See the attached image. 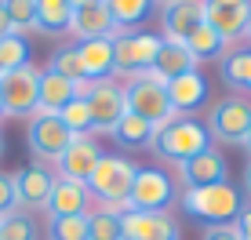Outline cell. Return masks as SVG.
<instances>
[{"label":"cell","mask_w":251,"mask_h":240,"mask_svg":"<svg viewBox=\"0 0 251 240\" xmlns=\"http://www.w3.org/2000/svg\"><path fill=\"white\" fill-rule=\"evenodd\" d=\"M11 211H19V204H15V182L7 171H0V218L11 215Z\"/></svg>","instance_id":"35"},{"label":"cell","mask_w":251,"mask_h":240,"mask_svg":"<svg viewBox=\"0 0 251 240\" xmlns=\"http://www.w3.org/2000/svg\"><path fill=\"white\" fill-rule=\"evenodd\" d=\"M48 70H55L58 76H66V80H73V84H84V70H80V55H76V44L58 48L55 55H51V66H48Z\"/></svg>","instance_id":"31"},{"label":"cell","mask_w":251,"mask_h":240,"mask_svg":"<svg viewBox=\"0 0 251 240\" xmlns=\"http://www.w3.org/2000/svg\"><path fill=\"white\" fill-rule=\"evenodd\" d=\"M124 240H178V222L168 211H120Z\"/></svg>","instance_id":"13"},{"label":"cell","mask_w":251,"mask_h":240,"mask_svg":"<svg viewBox=\"0 0 251 240\" xmlns=\"http://www.w3.org/2000/svg\"><path fill=\"white\" fill-rule=\"evenodd\" d=\"M0 117H4V109H0Z\"/></svg>","instance_id":"42"},{"label":"cell","mask_w":251,"mask_h":240,"mask_svg":"<svg viewBox=\"0 0 251 240\" xmlns=\"http://www.w3.org/2000/svg\"><path fill=\"white\" fill-rule=\"evenodd\" d=\"M124 98H127V113H135L138 120H146L153 131L178 117L175 109H171V102H168V84H164L153 70L131 76V80L124 84Z\"/></svg>","instance_id":"4"},{"label":"cell","mask_w":251,"mask_h":240,"mask_svg":"<svg viewBox=\"0 0 251 240\" xmlns=\"http://www.w3.org/2000/svg\"><path fill=\"white\" fill-rule=\"evenodd\" d=\"M88 240H124V233H120V215L88 211Z\"/></svg>","instance_id":"33"},{"label":"cell","mask_w":251,"mask_h":240,"mask_svg":"<svg viewBox=\"0 0 251 240\" xmlns=\"http://www.w3.org/2000/svg\"><path fill=\"white\" fill-rule=\"evenodd\" d=\"M58 120H62L73 135H91V109H88L84 98H73L62 113H58Z\"/></svg>","instance_id":"34"},{"label":"cell","mask_w":251,"mask_h":240,"mask_svg":"<svg viewBox=\"0 0 251 240\" xmlns=\"http://www.w3.org/2000/svg\"><path fill=\"white\" fill-rule=\"evenodd\" d=\"M15 182V204L19 211H48V200H51V186H55V175L44 168V164H29V168H19L11 175Z\"/></svg>","instance_id":"12"},{"label":"cell","mask_w":251,"mask_h":240,"mask_svg":"<svg viewBox=\"0 0 251 240\" xmlns=\"http://www.w3.org/2000/svg\"><path fill=\"white\" fill-rule=\"evenodd\" d=\"M248 40H251V22H248Z\"/></svg>","instance_id":"41"},{"label":"cell","mask_w":251,"mask_h":240,"mask_svg":"<svg viewBox=\"0 0 251 240\" xmlns=\"http://www.w3.org/2000/svg\"><path fill=\"white\" fill-rule=\"evenodd\" d=\"M178 240H182V237H178Z\"/></svg>","instance_id":"44"},{"label":"cell","mask_w":251,"mask_h":240,"mask_svg":"<svg viewBox=\"0 0 251 240\" xmlns=\"http://www.w3.org/2000/svg\"><path fill=\"white\" fill-rule=\"evenodd\" d=\"M244 149H248V160H251V135H248V142H244Z\"/></svg>","instance_id":"39"},{"label":"cell","mask_w":251,"mask_h":240,"mask_svg":"<svg viewBox=\"0 0 251 240\" xmlns=\"http://www.w3.org/2000/svg\"><path fill=\"white\" fill-rule=\"evenodd\" d=\"M201 22H204V7L193 4V0H178V4L164 7V33H168V40H182L186 44V37Z\"/></svg>","instance_id":"22"},{"label":"cell","mask_w":251,"mask_h":240,"mask_svg":"<svg viewBox=\"0 0 251 240\" xmlns=\"http://www.w3.org/2000/svg\"><path fill=\"white\" fill-rule=\"evenodd\" d=\"M186 48H189V55L197 58V66L201 62H222V58H226V40H222L207 22H201L186 37Z\"/></svg>","instance_id":"23"},{"label":"cell","mask_w":251,"mask_h":240,"mask_svg":"<svg viewBox=\"0 0 251 240\" xmlns=\"http://www.w3.org/2000/svg\"><path fill=\"white\" fill-rule=\"evenodd\" d=\"M102 157H106V153H102V145H99L95 135H73V142L66 145V153L55 160L58 178H69V182H84V186H88L91 171L99 168Z\"/></svg>","instance_id":"11"},{"label":"cell","mask_w":251,"mask_h":240,"mask_svg":"<svg viewBox=\"0 0 251 240\" xmlns=\"http://www.w3.org/2000/svg\"><path fill=\"white\" fill-rule=\"evenodd\" d=\"M168 102H171V109H175L178 117H189L193 109H201L207 102L204 73L193 70V73H182V76H175V80H168Z\"/></svg>","instance_id":"18"},{"label":"cell","mask_w":251,"mask_h":240,"mask_svg":"<svg viewBox=\"0 0 251 240\" xmlns=\"http://www.w3.org/2000/svg\"><path fill=\"white\" fill-rule=\"evenodd\" d=\"M150 139H153V127L146 124V120H138L135 113H124V117H120V124L113 127V142L124 145V149L150 145Z\"/></svg>","instance_id":"25"},{"label":"cell","mask_w":251,"mask_h":240,"mask_svg":"<svg viewBox=\"0 0 251 240\" xmlns=\"http://www.w3.org/2000/svg\"><path fill=\"white\" fill-rule=\"evenodd\" d=\"M171 200H175V178H168L157 168H138L127 211H164Z\"/></svg>","instance_id":"10"},{"label":"cell","mask_w":251,"mask_h":240,"mask_svg":"<svg viewBox=\"0 0 251 240\" xmlns=\"http://www.w3.org/2000/svg\"><path fill=\"white\" fill-rule=\"evenodd\" d=\"M69 33L80 40H109L117 33L113 19H109V4L106 0H73Z\"/></svg>","instance_id":"15"},{"label":"cell","mask_w":251,"mask_h":240,"mask_svg":"<svg viewBox=\"0 0 251 240\" xmlns=\"http://www.w3.org/2000/svg\"><path fill=\"white\" fill-rule=\"evenodd\" d=\"M0 76H4V70H0Z\"/></svg>","instance_id":"43"},{"label":"cell","mask_w":251,"mask_h":240,"mask_svg":"<svg viewBox=\"0 0 251 240\" xmlns=\"http://www.w3.org/2000/svg\"><path fill=\"white\" fill-rule=\"evenodd\" d=\"M0 240H37V222L25 211H11L0 218Z\"/></svg>","instance_id":"32"},{"label":"cell","mask_w":251,"mask_h":240,"mask_svg":"<svg viewBox=\"0 0 251 240\" xmlns=\"http://www.w3.org/2000/svg\"><path fill=\"white\" fill-rule=\"evenodd\" d=\"M91 193L84 182H69V178L55 175L51 186V200H48V218H69V215H88Z\"/></svg>","instance_id":"17"},{"label":"cell","mask_w":251,"mask_h":240,"mask_svg":"<svg viewBox=\"0 0 251 240\" xmlns=\"http://www.w3.org/2000/svg\"><path fill=\"white\" fill-rule=\"evenodd\" d=\"M37 88H40V70L22 66L0 76V109L4 117H25L37 113Z\"/></svg>","instance_id":"7"},{"label":"cell","mask_w":251,"mask_h":240,"mask_svg":"<svg viewBox=\"0 0 251 240\" xmlns=\"http://www.w3.org/2000/svg\"><path fill=\"white\" fill-rule=\"evenodd\" d=\"M229 168H226V157H222L215 145H207L204 153H197V157H189L186 164H178V182L186 186V190H201V186H219L226 182Z\"/></svg>","instance_id":"16"},{"label":"cell","mask_w":251,"mask_h":240,"mask_svg":"<svg viewBox=\"0 0 251 240\" xmlns=\"http://www.w3.org/2000/svg\"><path fill=\"white\" fill-rule=\"evenodd\" d=\"M76 98V84L58 76L55 70H40V88H37V113H62Z\"/></svg>","instance_id":"20"},{"label":"cell","mask_w":251,"mask_h":240,"mask_svg":"<svg viewBox=\"0 0 251 240\" xmlns=\"http://www.w3.org/2000/svg\"><path fill=\"white\" fill-rule=\"evenodd\" d=\"M4 15H7L11 33H19V37H25L29 29H37V0H7Z\"/></svg>","instance_id":"29"},{"label":"cell","mask_w":251,"mask_h":240,"mask_svg":"<svg viewBox=\"0 0 251 240\" xmlns=\"http://www.w3.org/2000/svg\"><path fill=\"white\" fill-rule=\"evenodd\" d=\"M73 0H37V29L40 33H69Z\"/></svg>","instance_id":"24"},{"label":"cell","mask_w":251,"mask_h":240,"mask_svg":"<svg viewBox=\"0 0 251 240\" xmlns=\"http://www.w3.org/2000/svg\"><path fill=\"white\" fill-rule=\"evenodd\" d=\"M222 76L233 91H248L251 95V48L233 51V55L222 58Z\"/></svg>","instance_id":"26"},{"label":"cell","mask_w":251,"mask_h":240,"mask_svg":"<svg viewBox=\"0 0 251 240\" xmlns=\"http://www.w3.org/2000/svg\"><path fill=\"white\" fill-rule=\"evenodd\" d=\"M22 66H29V44H25V37H19V33L0 37V70L11 73V70H22Z\"/></svg>","instance_id":"28"},{"label":"cell","mask_w":251,"mask_h":240,"mask_svg":"<svg viewBox=\"0 0 251 240\" xmlns=\"http://www.w3.org/2000/svg\"><path fill=\"white\" fill-rule=\"evenodd\" d=\"M207 135L222 145H244L251 135V102L244 95H226L207 109Z\"/></svg>","instance_id":"5"},{"label":"cell","mask_w":251,"mask_h":240,"mask_svg":"<svg viewBox=\"0 0 251 240\" xmlns=\"http://www.w3.org/2000/svg\"><path fill=\"white\" fill-rule=\"evenodd\" d=\"M48 240H88V215L48 218Z\"/></svg>","instance_id":"30"},{"label":"cell","mask_w":251,"mask_h":240,"mask_svg":"<svg viewBox=\"0 0 251 240\" xmlns=\"http://www.w3.org/2000/svg\"><path fill=\"white\" fill-rule=\"evenodd\" d=\"M244 190H248V196H251V160L244 164Z\"/></svg>","instance_id":"38"},{"label":"cell","mask_w":251,"mask_h":240,"mask_svg":"<svg viewBox=\"0 0 251 240\" xmlns=\"http://www.w3.org/2000/svg\"><path fill=\"white\" fill-rule=\"evenodd\" d=\"M211 145V135L197 117H175L164 127H157L150 139V149L157 153L160 160H171V164H186L189 157L204 153Z\"/></svg>","instance_id":"2"},{"label":"cell","mask_w":251,"mask_h":240,"mask_svg":"<svg viewBox=\"0 0 251 240\" xmlns=\"http://www.w3.org/2000/svg\"><path fill=\"white\" fill-rule=\"evenodd\" d=\"M160 51V37L153 33H135V29H117L113 33V73L120 76H138L150 73Z\"/></svg>","instance_id":"6"},{"label":"cell","mask_w":251,"mask_h":240,"mask_svg":"<svg viewBox=\"0 0 251 240\" xmlns=\"http://www.w3.org/2000/svg\"><path fill=\"white\" fill-rule=\"evenodd\" d=\"M193 70H197V58L189 55V48L182 40L160 37V51H157V62H153V73L168 84V80H175V76H182V73H193Z\"/></svg>","instance_id":"21"},{"label":"cell","mask_w":251,"mask_h":240,"mask_svg":"<svg viewBox=\"0 0 251 240\" xmlns=\"http://www.w3.org/2000/svg\"><path fill=\"white\" fill-rule=\"evenodd\" d=\"M25 142H29L37 160H58L66 153V145L73 142V131L55 113H33L29 127H25Z\"/></svg>","instance_id":"9"},{"label":"cell","mask_w":251,"mask_h":240,"mask_svg":"<svg viewBox=\"0 0 251 240\" xmlns=\"http://www.w3.org/2000/svg\"><path fill=\"white\" fill-rule=\"evenodd\" d=\"M182 211L189 218L207 222V226H229V222H237V215L244 211V196H240V190H233L229 182L201 186V190L182 193Z\"/></svg>","instance_id":"3"},{"label":"cell","mask_w":251,"mask_h":240,"mask_svg":"<svg viewBox=\"0 0 251 240\" xmlns=\"http://www.w3.org/2000/svg\"><path fill=\"white\" fill-rule=\"evenodd\" d=\"M135 175H138V168L127 157H102L99 168H95L91 178H88L91 200H99L102 211H109V215L127 211V196H131Z\"/></svg>","instance_id":"1"},{"label":"cell","mask_w":251,"mask_h":240,"mask_svg":"<svg viewBox=\"0 0 251 240\" xmlns=\"http://www.w3.org/2000/svg\"><path fill=\"white\" fill-rule=\"evenodd\" d=\"M204 7V22L219 33L222 40H237L240 33H248V22H251V4L248 0H207Z\"/></svg>","instance_id":"14"},{"label":"cell","mask_w":251,"mask_h":240,"mask_svg":"<svg viewBox=\"0 0 251 240\" xmlns=\"http://www.w3.org/2000/svg\"><path fill=\"white\" fill-rule=\"evenodd\" d=\"M76 55H80V70H84L88 84L113 80V37L109 40H80Z\"/></svg>","instance_id":"19"},{"label":"cell","mask_w":251,"mask_h":240,"mask_svg":"<svg viewBox=\"0 0 251 240\" xmlns=\"http://www.w3.org/2000/svg\"><path fill=\"white\" fill-rule=\"evenodd\" d=\"M201 240H240V233H237V226L229 222V226H207Z\"/></svg>","instance_id":"36"},{"label":"cell","mask_w":251,"mask_h":240,"mask_svg":"<svg viewBox=\"0 0 251 240\" xmlns=\"http://www.w3.org/2000/svg\"><path fill=\"white\" fill-rule=\"evenodd\" d=\"M91 109V135H113V127L120 124V117L127 113V98L124 88L117 80H95L84 95Z\"/></svg>","instance_id":"8"},{"label":"cell","mask_w":251,"mask_h":240,"mask_svg":"<svg viewBox=\"0 0 251 240\" xmlns=\"http://www.w3.org/2000/svg\"><path fill=\"white\" fill-rule=\"evenodd\" d=\"M0 157H4V135H0Z\"/></svg>","instance_id":"40"},{"label":"cell","mask_w":251,"mask_h":240,"mask_svg":"<svg viewBox=\"0 0 251 240\" xmlns=\"http://www.w3.org/2000/svg\"><path fill=\"white\" fill-rule=\"evenodd\" d=\"M150 11H153L150 0H109V19H113L117 29L138 25L142 19H150Z\"/></svg>","instance_id":"27"},{"label":"cell","mask_w":251,"mask_h":240,"mask_svg":"<svg viewBox=\"0 0 251 240\" xmlns=\"http://www.w3.org/2000/svg\"><path fill=\"white\" fill-rule=\"evenodd\" d=\"M233 226H237V233H240V240H251V208H244L237 215V222H233Z\"/></svg>","instance_id":"37"}]
</instances>
